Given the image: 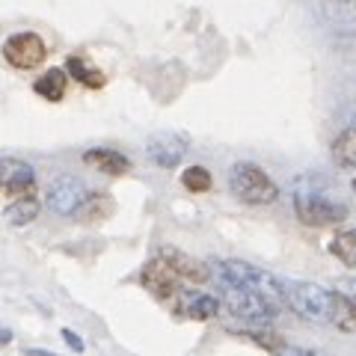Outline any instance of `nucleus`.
<instances>
[{"label":"nucleus","mask_w":356,"mask_h":356,"mask_svg":"<svg viewBox=\"0 0 356 356\" xmlns=\"http://www.w3.org/2000/svg\"><path fill=\"white\" fill-rule=\"evenodd\" d=\"M217 273V282L220 285H235V288H247V291L264 297L267 303H273L276 309H282L285 303V288H282V280L273 273L261 270L250 261H238V259H220L211 264Z\"/></svg>","instance_id":"f257e3e1"},{"label":"nucleus","mask_w":356,"mask_h":356,"mask_svg":"<svg viewBox=\"0 0 356 356\" xmlns=\"http://www.w3.org/2000/svg\"><path fill=\"white\" fill-rule=\"evenodd\" d=\"M294 214L303 226L327 229V226H339L348 217V208L332 202L321 184H309V178H300L294 187Z\"/></svg>","instance_id":"f03ea898"},{"label":"nucleus","mask_w":356,"mask_h":356,"mask_svg":"<svg viewBox=\"0 0 356 356\" xmlns=\"http://www.w3.org/2000/svg\"><path fill=\"white\" fill-rule=\"evenodd\" d=\"M282 288H285V303L300 318L312 321V324H332L339 291H330V288H321L315 282H288V280H282Z\"/></svg>","instance_id":"7ed1b4c3"},{"label":"nucleus","mask_w":356,"mask_h":356,"mask_svg":"<svg viewBox=\"0 0 356 356\" xmlns=\"http://www.w3.org/2000/svg\"><path fill=\"white\" fill-rule=\"evenodd\" d=\"M229 187L235 193L238 202L243 205H270L280 196V187L261 166H255L250 161H238L229 172Z\"/></svg>","instance_id":"20e7f679"},{"label":"nucleus","mask_w":356,"mask_h":356,"mask_svg":"<svg viewBox=\"0 0 356 356\" xmlns=\"http://www.w3.org/2000/svg\"><path fill=\"white\" fill-rule=\"evenodd\" d=\"M220 303L232 318L243 321V324H252V327H270V321L280 312L273 303H267L264 297L247 291V288H235V285H222Z\"/></svg>","instance_id":"39448f33"},{"label":"nucleus","mask_w":356,"mask_h":356,"mask_svg":"<svg viewBox=\"0 0 356 356\" xmlns=\"http://www.w3.org/2000/svg\"><path fill=\"white\" fill-rule=\"evenodd\" d=\"M0 54H3L6 65H13V69L33 72V69H39V65H44V60H48V44H44V39L39 36V33L21 30V33H13V36L3 42Z\"/></svg>","instance_id":"423d86ee"},{"label":"nucleus","mask_w":356,"mask_h":356,"mask_svg":"<svg viewBox=\"0 0 356 356\" xmlns=\"http://www.w3.org/2000/svg\"><path fill=\"white\" fill-rule=\"evenodd\" d=\"M89 199V191H86V181L77 175H57L54 181L48 184V196H44V202L54 214L60 217H77L81 214L83 202Z\"/></svg>","instance_id":"0eeeda50"},{"label":"nucleus","mask_w":356,"mask_h":356,"mask_svg":"<svg viewBox=\"0 0 356 356\" xmlns=\"http://www.w3.org/2000/svg\"><path fill=\"white\" fill-rule=\"evenodd\" d=\"M178 282H181L178 273L161 259V255H154V259L140 270V285L146 288L154 300H172L178 294Z\"/></svg>","instance_id":"6e6552de"},{"label":"nucleus","mask_w":356,"mask_h":356,"mask_svg":"<svg viewBox=\"0 0 356 356\" xmlns=\"http://www.w3.org/2000/svg\"><path fill=\"white\" fill-rule=\"evenodd\" d=\"M36 187V170L21 158H0V193L24 196Z\"/></svg>","instance_id":"1a4fd4ad"},{"label":"nucleus","mask_w":356,"mask_h":356,"mask_svg":"<svg viewBox=\"0 0 356 356\" xmlns=\"http://www.w3.org/2000/svg\"><path fill=\"white\" fill-rule=\"evenodd\" d=\"M158 255L178 273V280H187V282H196V285H202V282L211 280V267L205 261L193 259V255L181 252L178 247H161Z\"/></svg>","instance_id":"9d476101"},{"label":"nucleus","mask_w":356,"mask_h":356,"mask_svg":"<svg viewBox=\"0 0 356 356\" xmlns=\"http://www.w3.org/2000/svg\"><path fill=\"white\" fill-rule=\"evenodd\" d=\"M184 152H187V140L172 137V134H158L146 146L149 161L154 166H161V170H175V166L184 161Z\"/></svg>","instance_id":"9b49d317"},{"label":"nucleus","mask_w":356,"mask_h":356,"mask_svg":"<svg viewBox=\"0 0 356 356\" xmlns=\"http://www.w3.org/2000/svg\"><path fill=\"white\" fill-rule=\"evenodd\" d=\"M178 315L191 318V321H211L220 315V297H211L202 291H178Z\"/></svg>","instance_id":"f8f14e48"},{"label":"nucleus","mask_w":356,"mask_h":356,"mask_svg":"<svg viewBox=\"0 0 356 356\" xmlns=\"http://www.w3.org/2000/svg\"><path fill=\"white\" fill-rule=\"evenodd\" d=\"M83 163L95 166V170L104 172V175H125V172H131V161L122 152H113V149H86L83 152Z\"/></svg>","instance_id":"ddd939ff"},{"label":"nucleus","mask_w":356,"mask_h":356,"mask_svg":"<svg viewBox=\"0 0 356 356\" xmlns=\"http://www.w3.org/2000/svg\"><path fill=\"white\" fill-rule=\"evenodd\" d=\"M33 89H36V95L57 104L65 98V89H69V72L65 69H48L36 83H33Z\"/></svg>","instance_id":"4468645a"},{"label":"nucleus","mask_w":356,"mask_h":356,"mask_svg":"<svg viewBox=\"0 0 356 356\" xmlns=\"http://www.w3.org/2000/svg\"><path fill=\"white\" fill-rule=\"evenodd\" d=\"M332 161L341 170H356V128H344L332 140Z\"/></svg>","instance_id":"2eb2a0df"},{"label":"nucleus","mask_w":356,"mask_h":356,"mask_svg":"<svg viewBox=\"0 0 356 356\" xmlns=\"http://www.w3.org/2000/svg\"><path fill=\"white\" fill-rule=\"evenodd\" d=\"M39 211H42V205H39L36 196H18L15 202L3 211V217H6L9 226H27V222H33L39 217Z\"/></svg>","instance_id":"dca6fc26"},{"label":"nucleus","mask_w":356,"mask_h":356,"mask_svg":"<svg viewBox=\"0 0 356 356\" xmlns=\"http://www.w3.org/2000/svg\"><path fill=\"white\" fill-rule=\"evenodd\" d=\"M330 252L336 255L344 267H356V229L336 232L330 241Z\"/></svg>","instance_id":"f3484780"},{"label":"nucleus","mask_w":356,"mask_h":356,"mask_svg":"<svg viewBox=\"0 0 356 356\" xmlns=\"http://www.w3.org/2000/svg\"><path fill=\"white\" fill-rule=\"evenodd\" d=\"M113 208H116V202L107 193H89V199L83 202L77 217H81L83 222H102V220H107L110 214H113Z\"/></svg>","instance_id":"a211bd4d"},{"label":"nucleus","mask_w":356,"mask_h":356,"mask_svg":"<svg viewBox=\"0 0 356 356\" xmlns=\"http://www.w3.org/2000/svg\"><path fill=\"white\" fill-rule=\"evenodd\" d=\"M65 72H69L77 83H83L86 89H102L104 83H107V77L98 72V69H92V65H86V63H81L77 57H69L65 60Z\"/></svg>","instance_id":"6ab92c4d"},{"label":"nucleus","mask_w":356,"mask_h":356,"mask_svg":"<svg viewBox=\"0 0 356 356\" xmlns=\"http://www.w3.org/2000/svg\"><path fill=\"white\" fill-rule=\"evenodd\" d=\"M181 187L191 193H208L211 187H214V175H211L205 166H187V170L181 172Z\"/></svg>","instance_id":"aec40b11"},{"label":"nucleus","mask_w":356,"mask_h":356,"mask_svg":"<svg viewBox=\"0 0 356 356\" xmlns=\"http://www.w3.org/2000/svg\"><path fill=\"white\" fill-rule=\"evenodd\" d=\"M60 336H63V341H69V348H72L74 353H83V350H86V344H83V339H81V336H77V332H74V330H63V332H60Z\"/></svg>","instance_id":"412c9836"},{"label":"nucleus","mask_w":356,"mask_h":356,"mask_svg":"<svg viewBox=\"0 0 356 356\" xmlns=\"http://www.w3.org/2000/svg\"><path fill=\"white\" fill-rule=\"evenodd\" d=\"M273 356H321V353L309 350V348H294V344H285V348H280Z\"/></svg>","instance_id":"4be33fe9"},{"label":"nucleus","mask_w":356,"mask_h":356,"mask_svg":"<svg viewBox=\"0 0 356 356\" xmlns=\"http://www.w3.org/2000/svg\"><path fill=\"white\" fill-rule=\"evenodd\" d=\"M336 291H339V294H344V297H348L350 303L356 306V280H341Z\"/></svg>","instance_id":"5701e85b"},{"label":"nucleus","mask_w":356,"mask_h":356,"mask_svg":"<svg viewBox=\"0 0 356 356\" xmlns=\"http://www.w3.org/2000/svg\"><path fill=\"white\" fill-rule=\"evenodd\" d=\"M27 356H57V353H51V350H36V348H30Z\"/></svg>","instance_id":"b1692460"},{"label":"nucleus","mask_w":356,"mask_h":356,"mask_svg":"<svg viewBox=\"0 0 356 356\" xmlns=\"http://www.w3.org/2000/svg\"><path fill=\"white\" fill-rule=\"evenodd\" d=\"M9 339H13V332H9V330H0V341H3V344H6Z\"/></svg>","instance_id":"393cba45"},{"label":"nucleus","mask_w":356,"mask_h":356,"mask_svg":"<svg viewBox=\"0 0 356 356\" xmlns=\"http://www.w3.org/2000/svg\"><path fill=\"white\" fill-rule=\"evenodd\" d=\"M353 193H356V178H353Z\"/></svg>","instance_id":"a878e982"}]
</instances>
